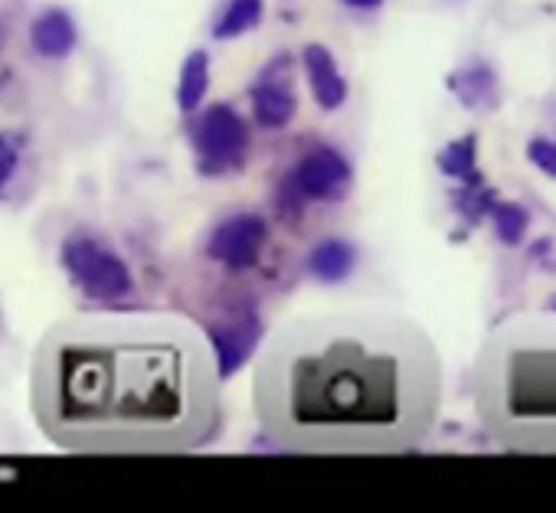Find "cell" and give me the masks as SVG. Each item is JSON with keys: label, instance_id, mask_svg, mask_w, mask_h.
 Segmentation results:
<instances>
[{"label": "cell", "instance_id": "6da1fadb", "mask_svg": "<svg viewBox=\"0 0 556 513\" xmlns=\"http://www.w3.org/2000/svg\"><path fill=\"white\" fill-rule=\"evenodd\" d=\"M442 357L422 324L383 308L282 324L255 370V415L271 441L312 454L416 448L442 409Z\"/></svg>", "mask_w": 556, "mask_h": 513}, {"label": "cell", "instance_id": "7a4b0ae2", "mask_svg": "<svg viewBox=\"0 0 556 513\" xmlns=\"http://www.w3.org/2000/svg\"><path fill=\"white\" fill-rule=\"evenodd\" d=\"M216 383L206 334L187 318L99 311L43 334L30 399L43 435L66 451L170 454L206 441Z\"/></svg>", "mask_w": 556, "mask_h": 513}, {"label": "cell", "instance_id": "3957f363", "mask_svg": "<svg viewBox=\"0 0 556 513\" xmlns=\"http://www.w3.org/2000/svg\"><path fill=\"white\" fill-rule=\"evenodd\" d=\"M484 435L520 454H556V311H517L497 321L471 373Z\"/></svg>", "mask_w": 556, "mask_h": 513}, {"label": "cell", "instance_id": "277c9868", "mask_svg": "<svg viewBox=\"0 0 556 513\" xmlns=\"http://www.w3.org/2000/svg\"><path fill=\"white\" fill-rule=\"evenodd\" d=\"M60 262H63V272L70 275V282L89 302L115 305V302L128 298L135 288L128 262L115 248H109L105 242H99L92 235L73 232L60 248Z\"/></svg>", "mask_w": 556, "mask_h": 513}, {"label": "cell", "instance_id": "5b68a950", "mask_svg": "<svg viewBox=\"0 0 556 513\" xmlns=\"http://www.w3.org/2000/svg\"><path fill=\"white\" fill-rule=\"evenodd\" d=\"M193 151L200 174H229L239 170L249 151V128L239 112L226 102L210 105L193 125Z\"/></svg>", "mask_w": 556, "mask_h": 513}, {"label": "cell", "instance_id": "8992f818", "mask_svg": "<svg viewBox=\"0 0 556 513\" xmlns=\"http://www.w3.org/2000/svg\"><path fill=\"white\" fill-rule=\"evenodd\" d=\"M268 222L258 213H236L223 219L206 242V255L229 272H249L265 252Z\"/></svg>", "mask_w": 556, "mask_h": 513}, {"label": "cell", "instance_id": "52a82bcc", "mask_svg": "<svg viewBox=\"0 0 556 513\" xmlns=\"http://www.w3.org/2000/svg\"><path fill=\"white\" fill-rule=\"evenodd\" d=\"M351 177H354L351 161L341 151L321 144L295 164V170L289 174V193L299 203H305V200H341L351 187Z\"/></svg>", "mask_w": 556, "mask_h": 513}, {"label": "cell", "instance_id": "ba28073f", "mask_svg": "<svg viewBox=\"0 0 556 513\" xmlns=\"http://www.w3.org/2000/svg\"><path fill=\"white\" fill-rule=\"evenodd\" d=\"M206 344H210L213 360H216V376L229 380L258 350V344H262V321H258L255 311H232V315L213 321V328L206 334Z\"/></svg>", "mask_w": 556, "mask_h": 513}, {"label": "cell", "instance_id": "9c48e42d", "mask_svg": "<svg viewBox=\"0 0 556 513\" xmlns=\"http://www.w3.org/2000/svg\"><path fill=\"white\" fill-rule=\"evenodd\" d=\"M252 115L262 128L278 131L292 125V118L299 115V99H295V86H292V69L289 60L278 56L262 79L252 89Z\"/></svg>", "mask_w": 556, "mask_h": 513}, {"label": "cell", "instance_id": "30bf717a", "mask_svg": "<svg viewBox=\"0 0 556 513\" xmlns=\"http://www.w3.org/2000/svg\"><path fill=\"white\" fill-rule=\"evenodd\" d=\"M302 63H305V76H308L315 102L325 112H338L348 102V79L341 76L334 53L321 43H308L302 53Z\"/></svg>", "mask_w": 556, "mask_h": 513}, {"label": "cell", "instance_id": "8fae6325", "mask_svg": "<svg viewBox=\"0 0 556 513\" xmlns=\"http://www.w3.org/2000/svg\"><path fill=\"white\" fill-rule=\"evenodd\" d=\"M79 43V30L76 21L66 11H47L30 24V47L43 56V60H66Z\"/></svg>", "mask_w": 556, "mask_h": 513}, {"label": "cell", "instance_id": "7c38bea8", "mask_svg": "<svg viewBox=\"0 0 556 513\" xmlns=\"http://www.w3.org/2000/svg\"><path fill=\"white\" fill-rule=\"evenodd\" d=\"M354 266H357V248L348 239H325L308 255V272L325 285L344 282L354 272Z\"/></svg>", "mask_w": 556, "mask_h": 513}, {"label": "cell", "instance_id": "4fadbf2b", "mask_svg": "<svg viewBox=\"0 0 556 513\" xmlns=\"http://www.w3.org/2000/svg\"><path fill=\"white\" fill-rule=\"evenodd\" d=\"M210 86V56L203 50H193L184 66H180V79H177V105L180 112H197L203 95Z\"/></svg>", "mask_w": 556, "mask_h": 513}, {"label": "cell", "instance_id": "5bb4252c", "mask_svg": "<svg viewBox=\"0 0 556 513\" xmlns=\"http://www.w3.org/2000/svg\"><path fill=\"white\" fill-rule=\"evenodd\" d=\"M439 167L448 177H458L462 183H481V170H478V141L475 134H465L452 144L442 148L439 154Z\"/></svg>", "mask_w": 556, "mask_h": 513}, {"label": "cell", "instance_id": "9a60e30c", "mask_svg": "<svg viewBox=\"0 0 556 513\" xmlns=\"http://www.w3.org/2000/svg\"><path fill=\"white\" fill-rule=\"evenodd\" d=\"M262 21V0H229L223 8L216 27H213V37L216 40H232V37H242L249 30H255Z\"/></svg>", "mask_w": 556, "mask_h": 513}, {"label": "cell", "instance_id": "2e32d148", "mask_svg": "<svg viewBox=\"0 0 556 513\" xmlns=\"http://www.w3.org/2000/svg\"><path fill=\"white\" fill-rule=\"evenodd\" d=\"M488 216H491V226L504 245H517L530 226V213L520 203H494Z\"/></svg>", "mask_w": 556, "mask_h": 513}, {"label": "cell", "instance_id": "e0dca14e", "mask_svg": "<svg viewBox=\"0 0 556 513\" xmlns=\"http://www.w3.org/2000/svg\"><path fill=\"white\" fill-rule=\"evenodd\" d=\"M452 89L458 92V99L465 105H481L488 102V92H491V73L488 69H465L458 79H452Z\"/></svg>", "mask_w": 556, "mask_h": 513}, {"label": "cell", "instance_id": "ac0fdd59", "mask_svg": "<svg viewBox=\"0 0 556 513\" xmlns=\"http://www.w3.org/2000/svg\"><path fill=\"white\" fill-rule=\"evenodd\" d=\"M21 154H24V138L14 131H0V190L14 180L21 167Z\"/></svg>", "mask_w": 556, "mask_h": 513}, {"label": "cell", "instance_id": "d6986e66", "mask_svg": "<svg viewBox=\"0 0 556 513\" xmlns=\"http://www.w3.org/2000/svg\"><path fill=\"white\" fill-rule=\"evenodd\" d=\"M527 157H530L543 174L556 177V141H549V138H533V141L527 144Z\"/></svg>", "mask_w": 556, "mask_h": 513}, {"label": "cell", "instance_id": "ffe728a7", "mask_svg": "<svg viewBox=\"0 0 556 513\" xmlns=\"http://www.w3.org/2000/svg\"><path fill=\"white\" fill-rule=\"evenodd\" d=\"M344 4L361 8V11H374V8H380V4H383V0H344Z\"/></svg>", "mask_w": 556, "mask_h": 513}, {"label": "cell", "instance_id": "44dd1931", "mask_svg": "<svg viewBox=\"0 0 556 513\" xmlns=\"http://www.w3.org/2000/svg\"><path fill=\"white\" fill-rule=\"evenodd\" d=\"M543 308H549V311H556V295H553V298H549V302H546Z\"/></svg>", "mask_w": 556, "mask_h": 513}]
</instances>
